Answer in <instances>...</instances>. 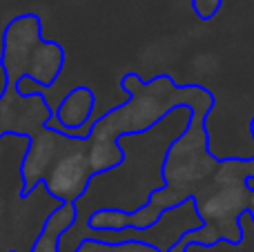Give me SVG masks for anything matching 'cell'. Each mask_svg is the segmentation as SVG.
Here are the masks:
<instances>
[{"mask_svg":"<svg viewBox=\"0 0 254 252\" xmlns=\"http://www.w3.org/2000/svg\"><path fill=\"white\" fill-rule=\"evenodd\" d=\"M123 89L129 94V101L121 107L103 114L89 125L87 138H112L143 134L152 129L158 121H163L176 105L188 103L192 107V116L205 119L214 107V96L201 85L176 87L170 76H156L149 83H143L136 74H125Z\"/></svg>","mask_w":254,"mask_h":252,"instance_id":"obj_1","label":"cell"},{"mask_svg":"<svg viewBox=\"0 0 254 252\" xmlns=\"http://www.w3.org/2000/svg\"><path fill=\"white\" fill-rule=\"evenodd\" d=\"M219 241H223V235H221L214 226L203 223L201 228H194V230L185 232V235L172 246L170 252H185L188 246H214V244H219Z\"/></svg>","mask_w":254,"mask_h":252,"instance_id":"obj_13","label":"cell"},{"mask_svg":"<svg viewBox=\"0 0 254 252\" xmlns=\"http://www.w3.org/2000/svg\"><path fill=\"white\" fill-rule=\"evenodd\" d=\"M250 136H252V141H254V116L250 119Z\"/></svg>","mask_w":254,"mask_h":252,"instance_id":"obj_17","label":"cell"},{"mask_svg":"<svg viewBox=\"0 0 254 252\" xmlns=\"http://www.w3.org/2000/svg\"><path fill=\"white\" fill-rule=\"evenodd\" d=\"M69 138L71 136L52 127H43L31 136V143L25 152V159L20 163L22 196L31 194V190H36L45 181L49 168L54 165V161L58 159V154L63 152V147L67 145Z\"/></svg>","mask_w":254,"mask_h":252,"instance_id":"obj_6","label":"cell"},{"mask_svg":"<svg viewBox=\"0 0 254 252\" xmlns=\"http://www.w3.org/2000/svg\"><path fill=\"white\" fill-rule=\"evenodd\" d=\"M221 7H223V0H192V11L203 22L212 20L221 11Z\"/></svg>","mask_w":254,"mask_h":252,"instance_id":"obj_14","label":"cell"},{"mask_svg":"<svg viewBox=\"0 0 254 252\" xmlns=\"http://www.w3.org/2000/svg\"><path fill=\"white\" fill-rule=\"evenodd\" d=\"M87 163L92 174H105L125 163V150L112 138H87Z\"/></svg>","mask_w":254,"mask_h":252,"instance_id":"obj_11","label":"cell"},{"mask_svg":"<svg viewBox=\"0 0 254 252\" xmlns=\"http://www.w3.org/2000/svg\"><path fill=\"white\" fill-rule=\"evenodd\" d=\"M207 141L210 136L205 132V119L192 116L188 129L179 138H174V143L165 152L163 159L165 190H170L183 203L210 183L219 165V159H214L207 150Z\"/></svg>","mask_w":254,"mask_h":252,"instance_id":"obj_2","label":"cell"},{"mask_svg":"<svg viewBox=\"0 0 254 252\" xmlns=\"http://www.w3.org/2000/svg\"><path fill=\"white\" fill-rule=\"evenodd\" d=\"M40 40H43V22L38 13H22L4 27L0 67L9 85L25 76L27 63Z\"/></svg>","mask_w":254,"mask_h":252,"instance_id":"obj_5","label":"cell"},{"mask_svg":"<svg viewBox=\"0 0 254 252\" xmlns=\"http://www.w3.org/2000/svg\"><path fill=\"white\" fill-rule=\"evenodd\" d=\"M87 228L92 232H121L129 228V212L119 208L94 210L87 217Z\"/></svg>","mask_w":254,"mask_h":252,"instance_id":"obj_12","label":"cell"},{"mask_svg":"<svg viewBox=\"0 0 254 252\" xmlns=\"http://www.w3.org/2000/svg\"><path fill=\"white\" fill-rule=\"evenodd\" d=\"M83 141H87V136H71L43 181L49 196L61 203H76L92 183L94 174L87 163V152L80 145Z\"/></svg>","mask_w":254,"mask_h":252,"instance_id":"obj_4","label":"cell"},{"mask_svg":"<svg viewBox=\"0 0 254 252\" xmlns=\"http://www.w3.org/2000/svg\"><path fill=\"white\" fill-rule=\"evenodd\" d=\"M74 252H105V244L103 241H96V239H83L78 246H76Z\"/></svg>","mask_w":254,"mask_h":252,"instance_id":"obj_16","label":"cell"},{"mask_svg":"<svg viewBox=\"0 0 254 252\" xmlns=\"http://www.w3.org/2000/svg\"><path fill=\"white\" fill-rule=\"evenodd\" d=\"M94 107H96V94L85 85H78L69 94H65L63 101L58 103L56 112H54V119L58 125H47V127L58 129L67 136L80 138L78 132L89 127V123H92ZM83 136H87V134H83Z\"/></svg>","mask_w":254,"mask_h":252,"instance_id":"obj_8","label":"cell"},{"mask_svg":"<svg viewBox=\"0 0 254 252\" xmlns=\"http://www.w3.org/2000/svg\"><path fill=\"white\" fill-rule=\"evenodd\" d=\"M105 252H158V248L145 241H123V244H105Z\"/></svg>","mask_w":254,"mask_h":252,"instance_id":"obj_15","label":"cell"},{"mask_svg":"<svg viewBox=\"0 0 254 252\" xmlns=\"http://www.w3.org/2000/svg\"><path fill=\"white\" fill-rule=\"evenodd\" d=\"M196 212L203 223H210L223 235V241L239 246L243 241V228L239 217L248 210L250 190L246 186H212L207 183L203 190L192 196Z\"/></svg>","mask_w":254,"mask_h":252,"instance_id":"obj_3","label":"cell"},{"mask_svg":"<svg viewBox=\"0 0 254 252\" xmlns=\"http://www.w3.org/2000/svg\"><path fill=\"white\" fill-rule=\"evenodd\" d=\"M76 219H78V208H76V203H61L47 217L43 230L36 237L29 252H61L63 237L71 230Z\"/></svg>","mask_w":254,"mask_h":252,"instance_id":"obj_10","label":"cell"},{"mask_svg":"<svg viewBox=\"0 0 254 252\" xmlns=\"http://www.w3.org/2000/svg\"><path fill=\"white\" fill-rule=\"evenodd\" d=\"M65 67V49L56 40H40L27 63L25 76L38 89L52 87Z\"/></svg>","mask_w":254,"mask_h":252,"instance_id":"obj_9","label":"cell"},{"mask_svg":"<svg viewBox=\"0 0 254 252\" xmlns=\"http://www.w3.org/2000/svg\"><path fill=\"white\" fill-rule=\"evenodd\" d=\"M52 119V110L45 96L31 94L25 96V105L13 103V87L0 96V136L18 134V136H34L38 129L47 127Z\"/></svg>","mask_w":254,"mask_h":252,"instance_id":"obj_7","label":"cell"}]
</instances>
